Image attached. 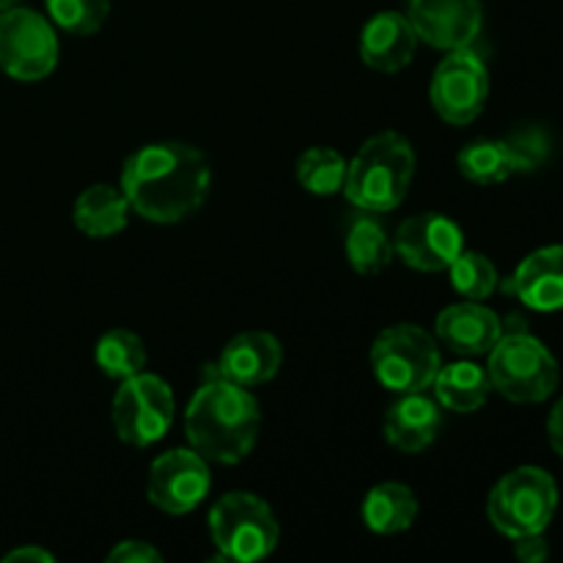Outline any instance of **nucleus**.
<instances>
[{"label":"nucleus","instance_id":"39448f33","mask_svg":"<svg viewBox=\"0 0 563 563\" xmlns=\"http://www.w3.org/2000/svg\"><path fill=\"white\" fill-rule=\"evenodd\" d=\"M207 526L209 539L223 561H262L280 542V526L273 509L253 493L223 495L209 511Z\"/></svg>","mask_w":563,"mask_h":563},{"label":"nucleus","instance_id":"5701e85b","mask_svg":"<svg viewBox=\"0 0 563 563\" xmlns=\"http://www.w3.org/2000/svg\"><path fill=\"white\" fill-rule=\"evenodd\" d=\"M456 165L460 174L473 185H500V181L511 179L517 170V159L511 154L506 141H473L456 154Z\"/></svg>","mask_w":563,"mask_h":563},{"label":"nucleus","instance_id":"6e6552de","mask_svg":"<svg viewBox=\"0 0 563 563\" xmlns=\"http://www.w3.org/2000/svg\"><path fill=\"white\" fill-rule=\"evenodd\" d=\"M174 390L157 374H135L121 379L113 396V429L121 443L148 449L168 434L174 423Z\"/></svg>","mask_w":563,"mask_h":563},{"label":"nucleus","instance_id":"423d86ee","mask_svg":"<svg viewBox=\"0 0 563 563\" xmlns=\"http://www.w3.org/2000/svg\"><path fill=\"white\" fill-rule=\"evenodd\" d=\"M559 509L555 478L542 467H517L500 476L487 498V517L506 539L544 533Z\"/></svg>","mask_w":563,"mask_h":563},{"label":"nucleus","instance_id":"1a4fd4ad","mask_svg":"<svg viewBox=\"0 0 563 563\" xmlns=\"http://www.w3.org/2000/svg\"><path fill=\"white\" fill-rule=\"evenodd\" d=\"M58 66V36L47 16L11 5L0 11V69L20 82H38Z\"/></svg>","mask_w":563,"mask_h":563},{"label":"nucleus","instance_id":"412c9836","mask_svg":"<svg viewBox=\"0 0 563 563\" xmlns=\"http://www.w3.org/2000/svg\"><path fill=\"white\" fill-rule=\"evenodd\" d=\"M363 526L379 537H394L412 528L418 517V498L407 484L383 482L372 487L361 506Z\"/></svg>","mask_w":563,"mask_h":563},{"label":"nucleus","instance_id":"dca6fc26","mask_svg":"<svg viewBox=\"0 0 563 563\" xmlns=\"http://www.w3.org/2000/svg\"><path fill=\"white\" fill-rule=\"evenodd\" d=\"M434 335L456 355L478 357L487 355L498 344V339L504 335V322L482 302L465 300L440 313L434 322Z\"/></svg>","mask_w":563,"mask_h":563},{"label":"nucleus","instance_id":"20e7f679","mask_svg":"<svg viewBox=\"0 0 563 563\" xmlns=\"http://www.w3.org/2000/svg\"><path fill=\"white\" fill-rule=\"evenodd\" d=\"M487 355L493 390L515 405H539L559 388V363L526 328H504V335Z\"/></svg>","mask_w":563,"mask_h":563},{"label":"nucleus","instance_id":"f03ea898","mask_svg":"<svg viewBox=\"0 0 563 563\" xmlns=\"http://www.w3.org/2000/svg\"><path fill=\"white\" fill-rule=\"evenodd\" d=\"M262 407L251 388L223 377L207 379L185 410V438L207 462L236 465L256 445Z\"/></svg>","mask_w":563,"mask_h":563},{"label":"nucleus","instance_id":"f3484780","mask_svg":"<svg viewBox=\"0 0 563 563\" xmlns=\"http://www.w3.org/2000/svg\"><path fill=\"white\" fill-rule=\"evenodd\" d=\"M443 407L427 394H401L385 412L383 434L401 454H421L438 440Z\"/></svg>","mask_w":563,"mask_h":563},{"label":"nucleus","instance_id":"393cba45","mask_svg":"<svg viewBox=\"0 0 563 563\" xmlns=\"http://www.w3.org/2000/svg\"><path fill=\"white\" fill-rule=\"evenodd\" d=\"M295 176L302 190H308L311 196H335L344 190L346 159L330 146H311L297 159Z\"/></svg>","mask_w":563,"mask_h":563},{"label":"nucleus","instance_id":"4be33fe9","mask_svg":"<svg viewBox=\"0 0 563 563\" xmlns=\"http://www.w3.org/2000/svg\"><path fill=\"white\" fill-rule=\"evenodd\" d=\"M344 247L346 262L357 275H379L396 256L394 242L385 234L383 225L372 218V212H361L352 220Z\"/></svg>","mask_w":563,"mask_h":563},{"label":"nucleus","instance_id":"a878e982","mask_svg":"<svg viewBox=\"0 0 563 563\" xmlns=\"http://www.w3.org/2000/svg\"><path fill=\"white\" fill-rule=\"evenodd\" d=\"M449 278L456 295L476 302L487 300L489 295H495V289H498L500 284L495 264L489 262L484 253H476V251H462L460 256L451 262Z\"/></svg>","mask_w":563,"mask_h":563},{"label":"nucleus","instance_id":"bb28decb","mask_svg":"<svg viewBox=\"0 0 563 563\" xmlns=\"http://www.w3.org/2000/svg\"><path fill=\"white\" fill-rule=\"evenodd\" d=\"M49 22L71 36H93L108 22L110 0H44Z\"/></svg>","mask_w":563,"mask_h":563},{"label":"nucleus","instance_id":"aec40b11","mask_svg":"<svg viewBox=\"0 0 563 563\" xmlns=\"http://www.w3.org/2000/svg\"><path fill=\"white\" fill-rule=\"evenodd\" d=\"M77 231L91 240H108V236L121 234L130 220V203H126L121 187L93 185L77 196L75 209H71Z\"/></svg>","mask_w":563,"mask_h":563},{"label":"nucleus","instance_id":"0eeeda50","mask_svg":"<svg viewBox=\"0 0 563 563\" xmlns=\"http://www.w3.org/2000/svg\"><path fill=\"white\" fill-rule=\"evenodd\" d=\"M440 366L438 344L418 324L385 328L372 346L374 377L390 394H421L432 388Z\"/></svg>","mask_w":563,"mask_h":563},{"label":"nucleus","instance_id":"9d476101","mask_svg":"<svg viewBox=\"0 0 563 563\" xmlns=\"http://www.w3.org/2000/svg\"><path fill=\"white\" fill-rule=\"evenodd\" d=\"M489 97V71L471 47L451 49L429 82L432 108L445 124L465 126L482 115Z\"/></svg>","mask_w":563,"mask_h":563},{"label":"nucleus","instance_id":"b1692460","mask_svg":"<svg viewBox=\"0 0 563 563\" xmlns=\"http://www.w3.org/2000/svg\"><path fill=\"white\" fill-rule=\"evenodd\" d=\"M146 346L132 330H108L93 350V363H97L99 372L110 379H119V383L141 374L146 368Z\"/></svg>","mask_w":563,"mask_h":563},{"label":"nucleus","instance_id":"2eb2a0df","mask_svg":"<svg viewBox=\"0 0 563 563\" xmlns=\"http://www.w3.org/2000/svg\"><path fill=\"white\" fill-rule=\"evenodd\" d=\"M280 363H284L280 341L264 330H247V333L234 335L223 346L218 361V377L242 385V388H258L280 372Z\"/></svg>","mask_w":563,"mask_h":563},{"label":"nucleus","instance_id":"c85d7f7f","mask_svg":"<svg viewBox=\"0 0 563 563\" xmlns=\"http://www.w3.org/2000/svg\"><path fill=\"white\" fill-rule=\"evenodd\" d=\"M163 555H159L157 548H152L148 542H141V539H126V542H119L108 553V563H159Z\"/></svg>","mask_w":563,"mask_h":563},{"label":"nucleus","instance_id":"7c9ffc66","mask_svg":"<svg viewBox=\"0 0 563 563\" xmlns=\"http://www.w3.org/2000/svg\"><path fill=\"white\" fill-rule=\"evenodd\" d=\"M548 440H550V445H553L555 454L563 456V399L555 401V407L550 410Z\"/></svg>","mask_w":563,"mask_h":563},{"label":"nucleus","instance_id":"9b49d317","mask_svg":"<svg viewBox=\"0 0 563 563\" xmlns=\"http://www.w3.org/2000/svg\"><path fill=\"white\" fill-rule=\"evenodd\" d=\"M212 487L209 462L192 449L159 454L148 467L146 498L165 515H187L203 504Z\"/></svg>","mask_w":563,"mask_h":563},{"label":"nucleus","instance_id":"c756f323","mask_svg":"<svg viewBox=\"0 0 563 563\" xmlns=\"http://www.w3.org/2000/svg\"><path fill=\"white\" fill-rule=\"evenodd\" d=\"M515 542V555L522 563H542L550 555V544L544 533H528V537L511 539Z\"/></svg>","mask_w":563,"mask_h":563},{"label":"nucleus","instance_id":"cd10ccee","mask_svg":"<svg viewBox=\"0 0 563 563\" xmlns=\"http://www.w3.org/2000/svg\"><path fill=\"white\" fill-rule=\"evenodd\" d=\"M511 154L517 159V170L520 174H531L548 157V137H544L542 130H520L511 137H506Z\"/></svg>","mask_w":563,"mask_h":563},{"label":"nucleus","instance_id":"f8f14e48","mask_svg":"<svg viewBox=\"0 0 563 563\" xmlns=\"http://www.w3.org/2000/svg\"><path fill=\"white\" fill-rule=\"evenodd\" d=\"M394 251L401 262L418 273H443L465 251L462 229L445 214L423 212L407 218L396 229Z\"/></svg>","mask_w":563,"mask_h":563},{"label":"nucleus","instance_id":"f257e3e1","mask_svg":"<svg viewBox=\"0 0 563 563\" xmlns=\"http://www.w3.org/2000/svg\"><path fill=\"white\" fill-rule=\"evenodd\" d=\"M212 187L207 157L190 143L163 141L132 152L121 168V192L143 220L168 225L203 207Z\"/></svg>","mask_w":563,"mask_h":563},{"label":"nucleus","instance_id":"ddd939ff","mask_svg":"<svg viewBox=\"0 0 563 563\" xmlns=\"http://www.w3.org/2000/svg\"><path fill=\"white\" fill-rule=\"evenodd\" d=\"M405 16L418 42L445 53L471 47L484 25L482 0H407Z\"/></svg>","mask_w":563,"mask_h":563},{"label":"nucleus","instance_id":"a211bd4d","mask_svg":"<svg viewBox=\"0 0 563 563\" xmlns=\"http://www.w3.org/2000/svg\"><path fill=\"white\" fill-rule=\"evenodd\" d=\"M418 36L410 20L399 11H379L361 31V60L374 71L394 75L410 66Z\"/></svg>","mask_w":563,"mask_h":563},{"label":"nucleus","instance_id":"2f4dec72","mask_svg":"<svg viewBox=\"0 0 563 563\" xmlns=\"http://www.w3.org/2000/svg\"><path fill=\"white\" fill-rule=\"evenodd\" d=\"M5 561H42V563H53L55 559L53 555L47 553V550H42V548H20V550H11L9 555H5Z\"/></svg>","mask_w":563,"mask_h":563},{"label":"nucleus","instance_id":"473e14b6","mask_svg":"<svg viewBox=\"0 0 563 563\" xmlns=\"http://www.w3.org/2000/svg\"><path fill=\"white\" fill-rule=\"evenodd\" d=\"M16 3H20V0H0V11L11 9V5H16Z\"/></svg>","mask_w":563,"mask_h":563},{"label":"nucleus","instance_id":"6ab92c4d","mask_svg":"<svg viewBox=\"0 0 563 563\" xmlns=\"http://www.w3.org/2000/svg\"><path fill=\"white\" fill-rule=\"evenodd\" d=\"M432 388L438 405L443 410L460 412V416L478 412L487 405L489 394H493L487 368L473 361H456L449 363V366H440Z\"/></svg>","mask_w":563,"mask_h":563},{"label":"nucleus","instance_id":"7ed1b4c3","mask_svg":"<svg viewBox=\"0 0 563 563\" xmlns=\"http://www.w3.org/2000/svg\"><path fill=\"white\" fill-rule=\"evenodd\" d=\"M416 176V148L399 132L368 137L346 163L344 196L361 212H394Z\"/></svg>","mask_w":563,"mask_h":563},{"label":"nucleus","instance_id":"4468645a","mask_svg":"<svg viewBox=\"0 0 563 563\" xmlns=\"http://www.w3.org/2000/svg\"><path fill=\"white\" fill-rule=\"evenodd\" d=\"M506 295L517 297L526 308L553 313L563 308V245H548L528 253L511 278L504 284Z\"/></svg>","mask_w":563,"mask_h":563}]
</instances>
